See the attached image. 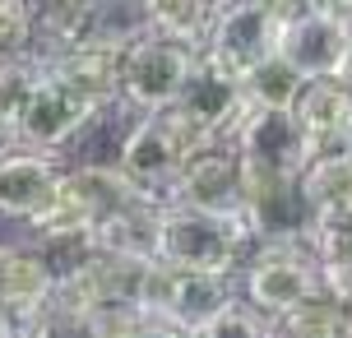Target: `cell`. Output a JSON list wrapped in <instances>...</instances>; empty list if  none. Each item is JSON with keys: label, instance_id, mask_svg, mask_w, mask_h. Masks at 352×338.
Instances as JSON below:
<instances>
[{"label": "cell", "instance_id": "6", "mask_svg": "<svg viewBox=\"0 0 352 338\" xmlns=\"http://www.w3.org/2000/svg\"><path fill=\"white\" fill-rule=\"evenodd\" d=\"M228 139L246 167L278 172V177H297L311 162V153H316V139L301 130L292 107H250Z\"/></svg>", "mask_w": 352, "mask_h": 338}, {"label": "cell", "instance_id": "10", "mask_svg": "<svg viewBox=\"0 0 352 338\" xmlns=\"http://www.w3.org/2000/svg\"><path fill=\"white\" fill-rule=\"evenodd\" d=\"M56 181H60V162L47 148H14V153H0V218H14V223H33L56 195Z\"/></svg>", "mask_w": 352, "mask_h": 338}, {"label": "cell", "instance_id": "22", "mask_svg": "<svg viewBox=\"0 0 352 338\" xmlns=\"http://www.w3.org/2000/svg\"><path fill=\"white\" fill-rule=\"evenodd\" d=\"M14 139V121H10V116H5V111H0V148H5V144Z\"/></svg>", "mask_w": 352, "mask_h": 338}, {"label": "cell", "instance_id": "2", "mask_svg": "<svg viewBox=\"0 0 352 338\" xmlns=\"http://www.w3.org/2000/svg\"><path fill=\"white\" fill-rule=\"evenodd\" d=\"M236 273H241L246 302L269 324H278L287 311H297L306 297L320 292L316 255H311V246H297V241H260Z\"/></svg>", "mask_w": 352, "mask_h": 338}, {"label": "cell", "instance_id": "11", "mask_svg": "<svg viewBox=\"0 0 352 338\" xmlns=\"http://www.w3.org/2000/svg\"><path fill=\"white\" fill-rule=\"evenodd\" d=\"M172 199L199 204V209H241V158H236L232 139H218L181 162Z\"/></svg>", "mask_w": 352, "mask_h": 338}, {"label": "cell", "instance_id": "18", "mask_svg": "<svg viewBox=\"0 0 352 338\" xmlns=\"http://www.w3.org/2000/svg\"><path fill=\"white\" fill-rule=\"evenodd\" d=\"M241 84H246L250 107H292V98L301 93L306 79H301V74L274 52V56H264L260 65H250V70L241 74Z\"/></svg>", "mask_w": 352, "mask_h": 338}, {"label": "cell", "instance_id": "25", "mask_svg": "<svg viewBox=\"0 0 352 338\" xmlns=\"http://www.w3.org/2000/svg\"><path fill=\"white\" fill-rule=\"evenodd\" d=\"M348 28H352V19H348Z\"/></svg>", "mask_w": 352, "mask_h": 338}, {"label": "cell", "instance_id": "3", "mask_svg": "<svg viewBox=\"0 0 352 338\" xmlns=\"http://www.w3.org/2000/svg\"><path fill=\"white\" fill-rule=\"evenodd\" d=\"M98 116H102V107H93L70 79H60L52 65H42L33 93L23 98L14 116V139L52 153V148H65L70 139H79Z\"/></svg>", "mask_w": 352, "mask_h": 338}, {"label": "cell", "instance_id": "13", "mask_svg": "<svg viewBox=\"0 0 352 338\" xmlns=\"http://www.w3.org/2000/svg\"><path fill=\"white\" fill-rule=\"evenodd\" d=\"M297 185L320 223L324 218H352V153L343 144L311 153V162L297 172Z\"/></svg>", "mask_w": 352, "mask_h": 338}, {"label": "cell", "instance_id": "8", "mask_svg": "<svg viewBox=\"0 0 352 338\" xmlns=\"http://www.w3.org/2000/svg\"><path fill=\"white\" fill-rule=\"evenodd\" d=\"M111 162H116V172H125L153 204H167V199H172L176 172H181V148H176L172 130H167L162 107L158 111H140V121L125 125V135H121V144H116Z\"/></svg>", "mask_w": 352, "mask_h": 338}, {"label": "cell", "instance_id": "20", "mask_svg": "<svg viewBox=\"0 0 352 338\" xmlns=\"http://www.w3.org/2000/svg\"><path fill=\"white\" fill-rule=\"evenodd\" d=\"M334 79H338V89L348 93V102H352V56H348V65H343V70H338Z\"/></svg>", "mask_w": 352, "mask_h": 338}, {"label": "cell", "instance_id": "1", "mask_svg": "<svg viewBox=\"0 0 352 338\" xmlns=\"http://www.w3.org/2000/svg\"><path fill=\"white\" fill-rule=\"evenodd\" d=\"M260 246L246 209H199V204H158V260L190 273L236 278L246 255Z\"/></svg>", "mask_w": 352, "mask_h": 338}, {"label": "cell", "instance_id": "12", "mask_svg": "<svg viewBox=\"0 0 352 338\" xmlns=\"http://www.w3.org/2000/svg\"><path fill=\"white\" fill-rule=\"evenodd\" d=\"M56 292V269L37 246H0V306L23 329H37Z\"/></svg>", "mask_w": 352, "mask_h": 338}, {"label": "cell", "instance_id": "7", "mask_svg": "<svg viewBox=\"0 0 352 338\" xmlns=\"http://www.w3.org/2000/svg\"><path fill=\"white\" fill-rule=\"evenodd\" d=\"M278 33H283V19L269 14L264 5L255 0H223V10L209 28V42L199 47V56H209L213 65L232 70L236 79L260 65L264 56L278 52Z\"/></svg>", "mask_w": 352, "mask_h": 338}, {"label": "cell", "instance_id": "21", "mask_svg": "<svg viewBox=\"0 0 352 338\" xmlns=\"http://www.w3.org/2000/svg\"><path fill=\"white\" fill-rule=\"evenodd\" d=\"M19 329H23V324H19L14 315H10V311L0 306V334H19Z\"/></svg>", "mask_w": 352, "mask_h": 338}, {"label": "cell", "instance_id": "15", "mask_svg": "<svg viewBox=\"0 0 352 338\" xmlns=\"http://www.w3.org/2000/svg\"><path fill=\"white\" fill-rule=\"evenodd\" d=\"M223 0H148V28L186 47H204Z\"/></svg>", "mask_w": 352, "mask_h": 338}, {"label": "cell", "instance_id": "17", "mask_svg": "<svg viewBox=\"0 0 352 338\" xmlns=\"http://www.w3.org/2000/svg\"><path fill=\"white\" fill-rule=\"evenodd\" d=\"M144 33H148V0H93V14H88L84 37L125 52V47Z\"/></svg>", "mask_w": 352, "mask_h": 338}, {"label": "cell", "instance_id": "4", "mask_svg": "<svg viewBox=\"0 0 352 338\" xmlns=\"http://www.w3.org/2000/svg\"><path fill=\"white\" fill-rule=\"evenodd\" d=\"M195 47L186 42H172L162 33H148L135 37L130 47L121 52V102L135 111H158V107H172L186 74L195 65Z\"/></svg>", "mask_w": 352, "mask_h": 338}, {"label": "cell", "instance_id": "19", "mask_svg": "<svg viewBox=\"0 0 352 338\" xmlns=\"http://www.w3.org/2000/svg\"><path fill=\"white\" fill-rule=\"evenodd\" d=\"M37 47L33 0H0V60L28 56Z\"/></svg>", "mask_w": 352, "mask_h": 338}, {"label": "cell", "instance_id": "9", "mask_svg": "<svg viewBox=\"0 0 352 338\" xmlns=\"http://www.w3.org/2000/svg\"><path fill=\"white\" fill-rule=\"evenodd\" d=\"M176 107L186 116H195L199 125H209L218 139H228L241 125V116L250 111V98H246V84L232 70L213 65L209 56H195L190 74H186V84L176 93Z\"/></svg>", "mask_w": 352, "mask_h": 338}, {"label": "cell", "instance_id": "23", "mask_svg": "<svg viewBox=\"0 0 352 338\" xmlns=\"http://www.w3.org/2000/svg\"><path fill=\"white\" fill-rule=\"evenodd\" d=\"M324 5H334V10H338L343 19H352V0H324Z\"/></svg>", "mask_w": 352, "mask_h": 338}, {"label": "cell", "instance_id": "5", "mask_svg": "<svg viewBox=\"0 0 352 338\" xmlns=\"http://www.w3.org/2000/svg\"><path fill=\"white\" fill-rule=\"evenodd\" d=\"M278 56L301 74V79H334L352 56V28L334 5H306L283 23Z\"/></svg>", "mask_w": 352, "mask_h": 338}, {"label": "cell", "instance_id": "16", "mask_svg": "<svg viewBox=\"0 0 352 338\" xmlns=\"http://www.w3.org/2000/svg\"><path fill=\"white\" fill-rule=\"evenodd\" d=\"M37 14V56H52L60 47L84 42L88 33V14H93V0H33Z\"/></svg>", "mask_w": 352, "mask_h": 338}, {"label": "cell", "instance_id": "24", "mask_svg": "<svg viewBox=\"0 0 352 338\" xmlns=\"http://www.w3.org/2000/svg\"><path fill=\"white\" fill-rule=\"evenodd\" d=\"M338 144H343V148L352 153V116H348V125H343V135H338Z\"/></svg>", "mask_w": 352, "mask_h": 338}, {"label": "cell", "instance_id": "14", "mask_svg": "<svg viewBox=\"0 0 352 338\" xmlns=\"http://www.w3.org/2000/svg\"><path fill=\"white\" fill-rule=\"evenodd\" d=\"M292 116L316 139V153H320V148L338 144V135H343V125L352 116V102H348V93L338 89V79H306L301 93L292 98Z\"/></svg>", "mask_w": 352, "mask_h": 338}]
</instances>
